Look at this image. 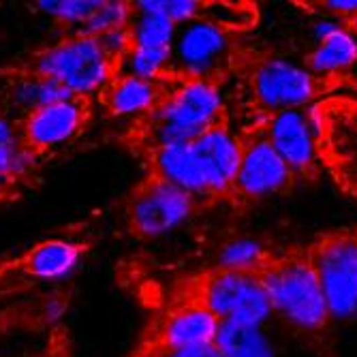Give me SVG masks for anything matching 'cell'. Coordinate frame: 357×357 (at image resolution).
I'll return each instance as SVG.
<instances>
[{"instance_id":"obj_11","label":"cell","mask_w":357,"mask_h":357,"mask_svg":"<svg viewBox=\"0 0 357 357\" xmlns=\"http://www.w3.org/2000/svg\"><path fill=\"white\" fill-rule=\"evenodd\" d=\"M192 150L199 158L212 197L231 195L242 163L244 142L225 122H218L192 142Z\"/></svg>"},{"instance_id":"obj_17","label":"cell","mask_w":357,"mask_h":357,"mask_svg":"<svg viewBox=\"0 0 357 357\" xmlns=\"http://www.w3.org/2000/svg\"><path fill=\"white\" fill-rule=\"evenodd\" d=\"M73 99V94L60 86L58 82L37 75L32 71H24L9 79L5 88V107L13 120H22L24 116L37 112L45 105Z\"/></svg>"},{"instance_id":"obj_8","label":"cell","mask_w":357,"mask_h":357,"mask_svg":"<svg viewBox=\"0 0 357 357\" xmlns=\"http://www.w3.org/2000/svg\"><path fill=\"white\" fill-rule=\"evenodd\" d=\"M252 99L266 112L280 114L289 109H300L310 103L319 92V77L306 67L280 60H259L248 75Z\"/></svg>"},{"instance_id":"obj_16","label":"cell","mask_w":357,"mask_h":357,"mask_svg":"<svg viewBox=\"0 0 357 357\" xmlns=\"http://www.w3.org/2000/svg\"><path fill=\"white\" fill-rule=\"evenodd\" d=\"M218 319L202 304L182 306L169 312L158 328V351H182L214 344Z\"/></svg>"},{"instance_id":"obj_21","label":"cell","mask_w":357,"mask_h":357,"mask_svg":"<svg viewBox=\"0 0 357 357\" xmlns=\"http://www.w3.org/2000/svg\"><path fill=\"white\" fill-rule=\"evenodd\" d=\"M135 11V9H133ZM133 47L148 50H174V41L178 35V26L160 13L135 11L133 22L128 26Z\"/></svg>"},{"instance_id":"obj_27","label":"cell","mask_w":357,"mask_h":357,"mask_svg":"<svg viewBox=\"0 0 357 357\" xmlns=\"http://www.w3.org/2000/svg\"><path fill=\"white\" fill-rule=\"evenodd\" d=\"M344 28H349V30L353 32V35L357 37V17H355V20H351V22H349V24H347Z\"/></svg>"},{"instance_id":"obj_9","label":"cell","mask_w":357,"mask_h":357,"mask_svg":"<svg viewBox=\"0 0 357 357\" xmlns=\"http://www.w3.org/2000/svg\"><path fill=\"white\" fill-rule=\"evenodd\" d=\"M229 52V35L212 20L199 17L178 28L172 71L182 79H212Z\"/></svg>"},{"instance_id":"obj_26","label":"cell","mask_w":357,"mask_h":357,"mask_svg":"<svg viewBox=\"0 0 357 357\" xmlns=\"http://www.w3.org/2000/svg\"><path fill=\"white\" fill-rule=\"evenodd\" d=\"M152 357H222V355L214 344H204V347H192L182 351H154Z\"/></svg>"},{"instance_id":"obj_19","label":"cell","mask_w":357,"mask_h":357,"mask_svg":"<svg viewBox=\"0 0 357 357\" xmlns=\"http://www.w3.org/2000/svg\"><path fill=\"white\" fill-rule=\"evenodd\" d=\"M357 62V37L342 24L314 41L306 54V69L312 75H334L351 69Z\"/></svg>"},{"instance_id":"obj_5","label":"cell","mask_w":357,"mask_h":357,"mask_svg":"<svg viewBox=\"0 0 357 357\" xmlns=\"http://www.w3.org/2000/svg\"><path fill=\"white\" fill-rule=\"evenodd\" d=\"M218 323L231 321L259 328L272 317V304L257 272H236L214 268L202 282L199 302Z\"/></svg>"},{"instance_id":"obj_7","label":"cell","mask_w":357,"mask_h":357,"mask_svg":"<svg viewBox=\"0 0 357 357\" xmlns=\"http://www.w3.org/2000/svg\"><path fill=\"white\" fill-rule=\"evenodd\" d=\"M92 105L86 99H67L45 105L17 120L22 144L39 158L75 144L90 124Z\"/></svg>"},{"instance_id":"obj_1","label":"cell","mask_w":357,"mask_h":357,"mask_svg":"<svg viewBox=\"0 0 357 357\" xmlns=\"http://www.w3.org/2000/svg\"><path fill=\"white\" fill-rule=\"evenodd\" d=\"M272 304V312L304 334L323 332L332 321L321 282L306 248L272 252L257 272Z\"/></svg>"},{"instance_id":"obj_4","label":"cell","mask_w":357,"mask_h":357,"mask_svg":"<svg viewBox=\"0 0 357 357\" xmlns=\"http://www.w3.org/2000/svg\"><path fill=\"white\" fill-rule=\"evenodd\" d=\"M332 321L357 312V229L330 231L306 246Z\"/></svg>"},{"instance_id":"obj_20","label":"cell","mask_w":357,"mask_h":357,"mask_svg":"<svg viewBox=\"0 0 357 357\" xmlns=\"http://www.w3.org/2000/svg\"><path fill=\"white\" fill-rule=\"evenodd\" d=\"M214 347L222 357H272V349L259 328L231 321L218 326Z\"/></svg>"},{"instance_id":"obj_18","label":"cell","mask_w":357,"mask_h":357,"mask_svg":"<svg viewBox=\"0 0 357 357\" xmlns=\"http://www.w3.org/2000/svg\"><path fill=\"white\" fill-rule=\"evenodd\" d=\"M39 160L22 144L17 120L0 112V199L9 197L20 182L35 174Z\"/></svg>"},{"instance_id":"obj_2","label":"cell","mask_w":357,"mask_h":357,"mask_svg":"<svg viewBox=\"0 0 357 357\" xmlns=\"http://www.w3.org/2000/svg\"><path fill=\"white\" fill-rule=\"evenodd\" d=\"M28 71L50 77L77 99L90 101L103 94L120 73V64L103 50L96 37L69 32L32 58Z\"/></svg>"},{"instance_id":"obj_3","label":"cell","mask_w":357,"mask_h":357,"mask_svg":"<svg viewBox=\"0 0 357 357\" xmlns=\"http://www.w3.org/2000/svg\"><path fill=\"white\" fill-rule=\"evenodd\" d=\"M222 96L214 79H182L169 86L165 99L148 118L150 148L192 144L208 128L222 122Z\"/></svg>"},{"instance_id":"obj_15","label":"cell","mask_w":357,"mask_h":357,"mask_svg":"<svg viewBox=\"0 0 357 357\" xmlns=\"http://www.w3.org/2000/svg\"><path fill=\"white\" fill-rule=\"evenodd\" d=\"M150 174L188 192L197 202L202 197H212L192 144L150 148Z\"/></svg>"},{"instance_id":"obj_14","label":"cell","mask_w":357,"mask_h":357,"mask_svg":"<svg viewBox=\"0 0 357 357\" xmlns=\"http://www.w3.org/2000/svg\"><path fill=\"white\" fill-rule=\"evenodd\" d=\"M172 86V84H169ZM165 79H144L131 73H118L101 94V105L116 120L150 118L169 90Z\"/></svg>"},{"instance_id":"obj_23","label":"cell","mask_w":357,"mask_h":357,"mask_svg":"<svg viewBox=\"0 0 357 357\" xmlns=\"http://www.w3.org/2000/svg\"><path fill=\"white\" fill-rule=\"evenodd\" d=\"M133 3H124V0H101L96 11L90 15V20L82 26L79 35L88 37H103L112 30L128 28L133 22Z\"/></svg>"},{"instance_id":"obj_22","label":"cell","mask_w":357,"mask_h":357,"mask_svg":"<svg viewBox=\"0 0 357 357\" xmlns=\"http://www.w3.org/2000/svg\"><path fill=\"white\" fill-rule=\"evenodd\" d=\"M270 257L272 250H268L261 242L250 238H236L220 246L216 268L236 272H259Z\"/></svg>"},{"instance_id":"obj_10","label":"cell","mask_w":357,"mask_h":357,"mask_svg":"<svg viewBox=\"0 0 357 357\" xmlns=\"http://www.w3.org/2000/svg\"><path fill=\"white\" fill-rule=\"evenodd\" d=\"M296 176L287 167L272 144L261 135L244 142L242 163L231 188V195L240 199H264L284 192L294 184Z\"/></svg>"},{"instance_id":"obj_25","label":"cell","mask_w":357,"mask_h":357,"mask_svg":"<svg viewBox=\"0 0 357 357\" xmlns=\"http://www.w3.org/2000/svg\"><path fill=\"white\" fill-rule=\"evenodd\" d=\"M67 310H69V300L64 296H60V294H52L41 302L39 317H41L43 323H47V326H56V323H60L64 319Z\"/></svg>"},{"instance_id":"obj_12","label":"cell","mask_w":357,"mask_h":357,"mask_svg":"<svg viewBox=\"0 0 357 357\" xmlns=\"http://www.w3.org/2000/svg\"><path fill=\"white\" fill-rule=\"evenodd\" d=\"M264 137L272 144L296 178H308L314 172L317 154L312 128L302 109L272 114L264 128Z\"/></svg>"},{"instance_id":"obj_6","label":"cell","mask_w":357,"mask_h":357,"mask_svg":"<svg viewBox=\"0 0 357 357\" xmlns=\"http://www.w3.org/2000/svg\"><path fill=\"white\" fill-rule=\"evenodd\" d=\"M197 204L188 192L150 174L128 197V229L146 240L163 238L182 227L195 214Z\"/></svg>"},{"instance_id":"obj_24","label":"cell","mask_w":357,"mask_h":357,"mask_svg":"<svg viewBox=\"0 0 357 357\" xmlns=\"http://www.w3.org/2000/svg\"><path fill=\"white\" fill-rule=\"evenodd\" d=\"M101 0H39L35 11L41 15L67 26L71 32H79L82 26L90 20Z\"/></svg>"},{"instance_id":"obj_13","label":"cell","mask_w":357,"mask_h":357,"mask_svg":"<svg viewBox=\"0 0 357 357\" xmlns=\"http://www.w3.org/2000/svg\"><path fill=\"white\" fill-rule=\"evenodd\" d=\"M88 246L71 238H47L32 246L20 261L26 278L41 284L67 282L84 264Z\"/></svg>"}]
</instances>
